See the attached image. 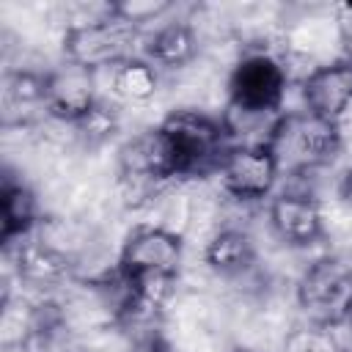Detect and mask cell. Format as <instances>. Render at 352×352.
Listing matches in <instances>:
<instances>
[{
    "label": "cell",
    "mask_w": 352,
    "mask_h": 352,
    "mask_svg": "<svg viewBox=\"0 0 352 352\" xmlns=\"http://www.w3.org/2000/svg\"><path fill=\"white\" fill-rule=\"evenodd\" d=\"M286 66L270 52H248L236 60L228 77V113L231 118H278L286 96Z\"/></svg>",
    "instance_id": "cell-1"
},
{
    "label": "cell",
    "mask_w": 352,
    "mask_h": 352,
    "mask_svg": "<svg viewBox=\"0 0 352 352\" xmlns=\"http://www.w3.org/2000/svg\"><path fill=\"white\" fill-rule=\"evenodd\" d=\"M160 129L170 143L176 176H201L212 168H220L223 154L231 148L226 146L228 129L223 118H212L192 107L168 113Z\"/></svg>",
    "instance_id": "cell-2"
},
{
    "label": "cell",
    "mask_w": 352,
    "mask_h": 352,
    "mask_svg": "<svg viewBox=\"0 0 352 352\" xmlns=\"http://www.w3.org/2000/svg\"><path fill=\"white\" fill-rule=\"evenodd\" d=\"M280 162V170L302 173L319 165H327L341 151L338 124H327L308 110L280 113L267 140Z\"/></svg>",
    "instance_id": "cell-3"
},
{
    "label": "cell",
    "mask_w": 352,
    "mask_h": 352,
    "mask_svg": "<svg viewBox=\"0 0 352 352\" xmlns=\"http://www.w3.org/2000/svg\"><path fill=\"white\" fill-rule=\"evenodd\" d=\"M132 38L135 30L110 19V14L99 19L69 22L60 36V52L66 63L82 66L88 72L113 69L121 60L132 58Z\"/></svg>",
    "instance_id": "cell-4"
},
{
    "label": "cell",
    "mask_w": 352,
    "mask_h": 352,
    "mask_svg": "<svg viewBox=\"0 0 352 352\" xmlns=\"http://www.w3.org/2000/svg\"><path fill=\"white\" fill-rule=\"evenodd\" d=\"M349 297H352V264H346L338 256L316 258L297 280L300 308L322 327L341 324Z\"/></svg>",
    "instance_id": "cell-5"
},
{
    "label": "cell",
    "mask_w": 352,
    "mask_h": 352,
    "mask_svg": "<svg viewBox=\"0 0 352 352\" xmlns=\"http://www.w3.org/2000/svg\"><path fill=\"white\" fill-rule=\"evenodd\" d=\"M184 258L182 234L165 226H140L121 245L116 270L118 278L135 280L143 275H173L179 278V267Z\"/></svg>",
    "instance_id": "cell-6"
},
{
    "label": "cell",
    "mask_w": 352,
    "mask_h": 352,
    "mask_svg": "<svg viewBox=\"0 0 352 352\" xmlns=\"http://www.w3.org/2000/svg\"><path fill=\"white\" fill-rule=\"evenodd\" d=\"M217 173L223 190L236 201H261L272 195L280 162L270 143H239L223 154Z\"/></svg>",
    "instance_id": "cell-7"
},
{
    "label": "cell",
    "mask_w": 352,
    "mask_h": 352,
    "mask_svg": "<svg viewBox=\"0 0 352 352\" xmlns=\"http://www.w3.org/2000/svg\"><path fill=\"white\" fill-rule=\"evenodd\" d=\"M300 94L311 116L327 124H341L352 104V60L338 58L311 69L300 82Z\"/></svg>",
    "instance_id": "cell-8"
},
{
    "label": "cell",
    "mask_w": 352,
    "mask_h": 352,
    "mask_svg": "<svg viewBox=\"0 0 352 352\" xmlns=\"http://www.w3.org/2000/svg\"><path fill=\"white\" fill-rule=\"evenodd\" d=\"M118 170L126 182H146V184H162L168 179H176V162L170 143L165 132L157 126L138 132L129 138L118 151Z\"/></svg>",
    "instance_id": "cell-9"
},
{
    "label": "cell",
    "mask_w": 352,
    "mask_h": 352,
    "mask_svg": "<svg viewBox=\"0 0 352 352\" xmlns=\"http://www.w3.org/2000/svg\"><path fill=\"white\" fill-rule=\"evenodd\" d=\"M99 104L96 96V72H88L82 66L63 63L58 69H50L47 74V104L44 110L66 124H77L82 116H88Z\"/></svg>",
    "instance_id": "cell-10"
},
{
    "label": "cell",
    "mask_w": 352,
    "mask_h": 352,
    "mask_svg": "<svg viewBox=\"0 0 352 352\" xmlns=\"http://www.w3.org/2000/svg\"><path fill=\"white\" fill-rule=\"evenodd\" d=\"M270 226L289 248H311L324 239L319 204L305 192H280L270 201Z\"/></svg>",
    "instance_id": "cell-11"
},
{
    "label": "cell",
    "mask_w": 352,
    "mask_h": 352,
    "mask_svg": "<svg viewBox=\"0 0 352 352\" xmlns=\"http://www.w3.org/2000/svg\"><path fill=\"white\" fill-rule=\"evenodd\" d=\"M41 220L44 217L38 214L36 192L22 179H14L6 173L0 187V245L11 250L25 236L36 234Z\"/></svg>",
    "instance_id": "cell-12"
},
{
    "label": "cell",
    "mask_w": 352,
    "mask_h": 352,
    "mask_svg": "<svg viewBox=\"0 0 352 352\" xmlns=\"http://www.w3.org/2000/svg\"><path fill=\"white\" fill-rule=\"evenodd\" d=\"M11 250H14V270H16V275L22 280H28V283H36V286L58 283L74 267V258L69 253H63L60 248H55L52 242H47L38 234L25 236Z\"/></svg>",
    "instance_id": "cell-13"
},
{
    "label": "cell",
    "mask_w": 352,
    "mask_h": 352,
    "mask_svg": "<svg viewBox=\"0 0 352 352\" xmlns=\"http://www.w3.org/2000/svg\"><path fill=\"white\" fill-rule=\"evenodd\" d=\"M19 352H82L66 314L58 302L44 300L30 311V322L19 336Z\"/></svg>",
    "instance_id": "cell-14"
},
{
    "label": "cell",
    "mask_w": 352,
    "mask_h": 352,
    "mask_svg": "<svg viewBox=\"0 0 352 352\" xmlns=\"http://www.w3.org/2000/svg\"><path fill=\"white\" fill-rule=\"evenodd\" d=\"M198 55V36L190 22H165L148 36L146 58L157 69H182Z\"/></svg>",
    "instance_id": "cell-15"
},
{
    "label": "cell",
    "mask_w": 352,
    "mask_h": 352,
    "mask_svg": "<svg viewBox=\"0 0 352 352\" xmlns=\"http://www.w3.org/2000/svg\"><path fill=\"white\" fill-rule=\"evenodd\" d=\"M204 261L217 275L234 278V275L248 272L256 264V245H253V239L245 231H239V228H223V231H217L206 242Z\"/></svg>",
    "instance_id": "cell-16"
},
{
    "label": "cell",
    "mask_w": 352,
    "mask_h": 352,
    "mask_svg": "<svg viewBox=\"0 0 352 352\" xmlns=\"http://www.w3.org/2000/svg\"><path fill=\"white\" fill-rule=\"evenodd\" d=\"M110 85L113 94L126 102H146L160 88V72L148 58L132 55L110 69Z\"/></svg>",
    "instance_id": "cell-17"
},
{
    "label": "cell",
    "mask_w": 352,
    "mask_h": 352,
    "mask_svg": "<svg viewBox=\"0 0 352 352\" xmlns=\"http://www.w3.org/2000/svg\"><path fill=\"white\" fill-rule=\"evenodd\" d=\"M47 74L36 69H11L3 80L6 107H41L47 104Z\"/></svg>",
    "instance_id": "cell-18"
},
{
    "label": "cell",
    "mask_w": 352,
    "mask_h": 352,
    "mask_svg": "<svg viewBox=\"0 0 352 352\" xmlns=\"http://www.w3.org/2000/svg\"><path fill=\"white\" fill-rule=\"evenodd\" d=\"M74 132H77V138H80L88 148H96V146L107 143V140L118 132V113H116L113 107H107V104L99 99V104H96L88 116H82V118L74 124Z\"/></svg>",
    "instance_id": "cell-19"
},
{
    "label": "cell",
    "mask_w": 352,
    "mask_h": 352,
    "mask_svg": "<svg viewBox=\"0 0 352 352\" xmlns=\"http://www.w3.org/2000/svg\"><path fill=\"white\" fill-rule=\"evenodd\" d=\"M170 6H173L170 0H116V3H107V14L110 19L138 30L140 25L154 22L162 14H168Z\"/></svg>",
    "instance_id": "cell-20"
},
{
    "label": "cell",
    "mask_w": 352,
    "mask_h": 352,
    "mask_svg": "<svg viewBox=\"0 0 352 352\" xmlns=\"http://www.w3.org/2000/svg\"><path fill=\"white\" fill-rule=\"evenodd\" d=\"M129 352H173V346H170V341L160 330L151 327V330H146V333H140L135 338V344H132Z\"/></svg>",
    "instance_id": "cell-21"
},
{
    "label": "cell",
    "mask_w": 352,
    "mask_h": 352,
    "mask_svg": "<svg viewBox=\"0 0 352 352\" xmlns=\"http://www.w3.org/2000/svg\"><path fill=\"white\" fill-rule=\"evenodd\" d=\"M338 38H341L344 58L352 60V6H344L341 8V16H338Z\"/></svg>",
    "instance_id": "cell-22"
},
{
    "label": "cell",
    "mask_w": 352,
    "mask_h": 352,
    "mask_svg": "<svg viewBox=\"0 0 352 352\" xmlns=\"http://www.w3.org/2000/svg\"><path fill=\"white\" fill-rule=\"evenodd\" d=\"M338 195H341L346 204H352V168L344 170L341 182H338Z\"/></svg>",
    "instance_id": "cell-23"
},
{
    "label": "cell",
    "mask_w": 352,
    "mask_h": 352,
    "mask_svg": "<svg viewBox=\"0 0 352 352\" xmlns=\"http://www.w3.org/2000/svg\"><path fill=\"white\" fill-rule=\"evenodd\" d=\"M341 324H346V327L352 330V297H349V302H346V308H344V316H341Z\"/></svg>",
    "instance_id": "cell-24"
},
{
    "label": "cell",
    "mask_w": 352,
    "mask_h": 352,
    "mask_svg": "<svg viewBox=\"0 0 352 352\" xmlns=\"http://www.w3.org/2000/svg\"><path fill=\"white\" fill-rule=\"evenodd\" d=\"M231 352H256V349H253V346H234Z\"/></svg>",
    "instance_id": "cell-25"
}]
</instances>
